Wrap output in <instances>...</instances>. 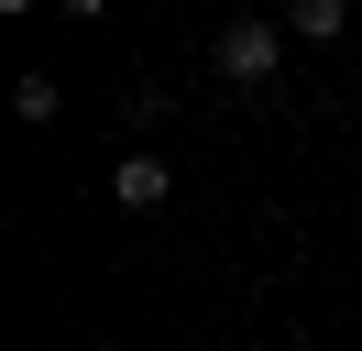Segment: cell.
<instances>
[{"label":"cell","instance_id":"6da1fadb","mask_svg":"<svg viewBox=\"0 0 362 351\" xmlns=\"http://www.w3.org/2000/svg\"><path fill=\"white\" fill-rule=\"evenodd\" d=\"M274 66H286V22L242 11V22L220 33V77H230V88H274Z\"/></svg>","mask_w":362,"mask_h":351},{"label":"cell","instance_id":"7a4b0ae2","mask_svg":"<svg viewBox=\"0 0 362 351\" xmlns=\"http://www.w3.org/2000/svg\"><path fill=\"white\" fill-rule=\"evenodd\" d=\"M110 197H121V209H165V197H176L165 154H121V165H110Z\"/></svg>","mask_w":362,"mask_h":351},{"label":"cell","instance_id":"3957f363","mask_svg":"<svg viewBox=\"0 0 362 351\" xmlns=\"http://www.w3.org/2000/svg\"><path fill=\"white\" fill-rule=\"evenodd\" d=\"M286 33L296 44H340L351 33V0H286Z\"/></svg>","mask_w":362,"mask_h":351},{"label":"cell","instance_id":"277c9868","mask_svg":"<svg viewBox=\"0 0 362 351\" xmlns=\"http://www.w3.org/2000/svg\"><path fill=\"white\" fill-rule=\"evenodd\" d=\"M11 110H23L33 132H45V121H55V110H66V99H55V77H45V66H33V77H11Z\"/></svg>","mask_w":362,"mask_h":351},{"label":"cell","instance_id":"5b68a950","mask_svg":"<svg viewBox=\"0 0 362 351\" xmlns=\"http://www.w3.org/2000/svg\"><path fill=\"white\" fill-rule=\"evenodd\" d=\"M99 11H110V0H66V22H99Z\"/></svg>","mask_w":362,"mask_h":351},{"label":"cell","instance_id":"8992f818","mask_svg":"<svg viewBox=\"0 0 362 351\" xmlns=\"http://www.w3.org/2000/svg\"><path fill=\"white\" fill-rule=\"evenodd\" d=\"M0 11H45V0H0Z\"/></svg>","mask_w":362,"mask_h":351}]
</instances>
